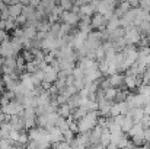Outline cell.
<instances>
[{"instance_id": "4316f807", "label": "cell", "mask_w": 150, "mask_h": 149, "mask_svg": "<svg viewBox=\"0 0 150 149\" xmlns=\"http://www.w3.org/2000/svg\"><path fill=\"white\" fill-rule=\"evenodd\" d=\"M19 3H22V4H28L29 3V0H18Z\"/></svg>"}, {"instance_id": "d6986e66", "label": "cell", "mask_w": 150, "mask_h": 149, "mask_svg": "<svg viewBox=\"0 0 150 149\" xmlns=\"http://www.w3.org/2000/svg\"><path fill=\"white\" fill-rule=\"evenodd\" d=\"M131 140H133L134 146H143V143L146 142V140H144V132H143V133H139V135L131 136Z\"/></svg>"}, {"instance_id": "ffe728a7", "label": "cell", "mask_w": 150, "mask_h": 149, "mask_svg": "<svg viewBox=\"0 0 150 149\" xmlns=\"http://www.w3.org/2000/svg\"><path fill=\"white\" fill-rule=\"evenodd\" d=\"M117 89H118V88H114V86H109V88L103 89V91H105V98L109 99V101H115V97H117Z\"/></svg>"}, {"instance_id": "e0dca14e", "label": "cell", "mask_w": 150, "mask_h": 149, "mask_svg": "<svg viewBox=\"0 0 150 149\" xmlns=\"http://www.w3.org/2000/svg\"><path fill=\"white\" fill-rule=\"evenodd\" d=\"M22 7H23L22 3H13V4H10V6H9V13H10V16H12V18H18V16L22 13Z\"/></svg>"}, {"instance_id": "5b68a950", "label": "cell", "mask_w": 150, "mask_h": 149, "mask_svg": "<svg viewBox=\"0 0 150 149\" xmlns=\"http://www.w3.org/2000/svg\"><path fill=\"white\" fill-rule=\"evenodd\" d=\"M60 22H64V24H69V25H79L80 22V15L79 12L76 10H64L63 15L60 16Z\"/></svg>"}, {"instance_id": "f1b7e54d", "label": "cell", "mask_w": 150, "mask_h": 149, "mask_svg": "<svg viewBox=\"0 0 150 149\" xmlns=\"http://www.w3.org/2000/svg\"><path fill=\"white\" fill-rule=\"evenodd\" d=\"M0 57H1V54H0Z\"/></svg>"}, {"instance_id": "4fadbf2b", "label": "cell", "mask_w": 150, "mask_h": 149, "mask_svg": "<svg viewBox=\"0 0 150 149\" xmlns=\"http://www.w3.org/2000/svg\"><path fill=\"white\" fill-rule=\"evenodd\" d=\"M37 32H38V28H37V26H34V25H31V24L23 25V38L32 40V38L37 37Z\"/></svg>"}, {"instance_id": "cb8c5ba5", "label": "cell", "mask_w": 150, "mask_h": 149, "mask_svg": "<svg viewBox=\"0 0 150 149\" xmlns=\"http://www.w3.org/2000/svg\"><path fill=\"white\" fill-rule=\"evenodd\" d=\"M127 97H128V92L117 89V97H115V101H125Z\"/></svg>"}, {"instance_id": "30bf717a", "label": "cell", "mask_w": 150, "mask_h": 149, "mask_svg": "<svg viewBox=\"0 0 150 149\" xmlns=\"http://www.w3.org/2000/svg\"><path fill=\"white\" fill-rule=\"evenodd\" d=\"M96 12V7L92 4V3H85L80 6V10H79V15H80V19L82 18H86V16H91Z\"/></svg>"}, {"instance_id": "ac0fdd59", "label": "cell", "mask_w": 150, "mask_h": 149, "mask_svg": "<svg viewBox=\"0 0 150 149\" xmlns=\"http://www.w3.org/2000/svg\"><path fill=\"white\" fill-rule=\"evenodd\" d=\"M100 143L103 145V148H108V145L111 143V132H109V129H108V127H105V129H103V132H102Z\"/></svg>"}, {"instance_id": "8992f818", "label": "cell", "mask_w": 150, "mask_h": 149, "mask_svg": "<svg viewBox=\"0 0 150 149\" xmlns=\"http://www.w3.org/2000/svg\"><path fill=\"white\" fill-rule=\"evenodd\" d=\"M106 22H108V18L105 15H102L99 12H95L91 18V24H92V28L93 29H98V31H103L106 28Z\"/></svg>"}, {"instance_id": "6da1fadb", "label": "cell", "mask_w": 150, "mask_h": 149, "mask_svg": "<svg viewBox=\"0 0 150 149\" xmlns=\"http://www.w3.org/2000/svg\"><path fill=\"white\" fill-rule=\"evenodd\" d=\"M99 111L98 110H93V111H89L88 114H85L83 117H80L77 120V129L79 132L85 133V132H91L99 121Z\"/></svg>"}, {"instance_id": "7402d4cb", "label": "cell", "mask_w": 150, "mask_h": 149, "mask_svg": "<svg viewBox=\"0 0 150 149\" xmlns=\"http://www.w3.org/2000/svg\"><path fill=\"white\" fill-rule=\"evenodd\" d=\"M40 67H38V61H35V60H32V61H26V66H25V70L26 72H29V73H34V72H37Z\"/></svg>"}, {"instance_id": "7c38bea8", "label": "cell", "mask_w": 150, "mask_h": 149, "mask_svg": "<svg viewBox=\"0 0 150 149\" xmlns=\"http://www.w3.org/2000/svg\"><path fill=\"white\" fill-rule=\"evenodd\" d=\"M130 9H131L130 1H128V0H121V1L118 3V6L115 7V12H114V13H115L117 16H120V18H121V16H122V15H125Z\"/></svg>"}, {"instance_id": "8fae6325", "label": "cell", "mask_w": 150, "mask_h": 149, "mask_svg": "<svg viewBox=\"0 0 150 149\" xmlns=\"http://www.w3.org/2000/svg\"><path fill=\"white\" fill-rule=\"evenodd\" d=\"M108 81H109V85H111V86H114V88H121V86L124 85V76H122L120 72L109 75Z\"/></svg>"}, {"instance_id": "ba28073f", "label": "cell", "mask_w": 150, "mask_h": 149, "mask_svg": "<svg viewBox=\"0 0 150 149\" xmlns=\"http://www.w3.org/2000/svg\"><path fill=\"white\" fill-rule=\"evenodd\" d=\"M0 54L1 57H10V56H16L13 46H12V41L9 38H6L4 41L0 43Z\"/></svg>"}, {"instance_id": "83f0119b", "label": "cell", "mask_w": 150, "mask_h": 149, "mask_svg": "<svg viewBox=\"0 0 150 149\" xmlns=\"http://www.w3.org/2000/svg\"><path fill=\"white\" fill-rule=\"evenodd\" d=\"M3 78V70H1V67H0V79Z\"/></svg>"}, {"instance_id": "4dcf8cb0", "label": "cell", "mask_w": 150, "mask_h": 149, "mask_svg": "<svg viewBox=\"0 0 150 149\" xmlns=\"http://www.w3.org/2000/svg\"><path fill=\"white\" fill-rule=\"evenodd\" d=\"M0 98H1V95H0Z\"/></svg>"}, {"instance_id": "d4e9b609", "label": "cell", "mask_w": 150, "mask_h": 149, "mask_svg": "<svg viewBox=\"0 0 150 149\" xmlns=\"http://www.w3.org/2000/svg\"><path fill=\"white\" fill-rule=\"evenodd\" d=\"M6 38H9V37H7V34H6V29H0V43H1V41H4Z\"/></svg>"}, {"instance_id": "277c9868", "label": "cell", "mask_w": 150, "mask_h": 149, "mask_svg": "<svg viewBox=\"0 0 150 149\" xmlns=\"http://www.w3.org/2000/svg\"><path fill=\"white\" fill-rule=\"evenodd\" d=\"M96 12L105 15L109 19L114 15V12H115V3L111 1V0H99L98 1V6H96Z\"/></svg>"}, {"instance_id": "9a60e30c", "label": "cell", "mask_w": 150, "mask_h": 149, "mask_svg": "<svg viewBox=\"0 0 150 149\" xmlns=\"http://www.w3.org/2000/svg\"><path fill=\"white\" fill-rule=\"evenodd\" d=\"M57 113H58V115L69 118V117L71 115V113H73V108H71L67 102H66V104H60L58 108H57Z\"/></svg>"}, {"instance_id": "2e32d148", "label": "cell", "mask_w": 150, "mask_h": 149, "mask_svg": "<svg viewBox=\"0 0 150 149\" xmlns=\"http://www.w3.org/2000/svg\"><path fill=\"white\" fill-rule=\"evenodd\" d=\"M134 118L131 117V115H128V114H125L124 115V120H122V124H121V127H122V130H124V133H128L130 130H131V127L134 126Z\"/></svg>"}, {"instance_id": "f546056e", "label": "cell", "mask_w": 150, "mask_h": 149, "mask_svg": "<svg viewBox=\"0 0 150 149\" xmlns=\"http://www.w3.org/2000/svg\"><path fill=\"white\" fill-rule=\"evenodd\" d=\"M0 1H3V0H0Z\"/></svg>"}, {"instance_id": "9c48e42d", "label": "cell", "mask_w": 150, "mask_h": 149, "mask_svg": "<svg viewBox=\"0 0 150 149\" xmlns=\"http://www.w3.org/2000/svg\"><path fill=\"white\" fill-rule=\"evenodd\" d=\"M18 67L16 64V56H10V57H4L3 60V66H1V70L3 73H10V72H15Z\"/></svg>"}, {"instance_id": "603a6c76", "label": "cell", "mask_w": 150, "mask_h": 149, "mask_svg": "<svg viewBox=\"0 0 150 149\" xmlns=\"http://www.w3.org/2000/svg\"><path fill=\"white\" fill-rule=\"evenodd\" d=\"M13 146V140L10 138H0V148H12Z\"/></svg>"}, {"instance_id": "7a4b0ae2", "label": "cell", "mask_w": 150, "mask_h": 149, "mask_svg": "<svg viewBox=\"0 0 150 149\" xmlns=\"http://www.w3.org/2000/svg\"><path fill=\"white\" fill-rule=\"evenodd\" d=\"M124 38L127 41V44L130 46H134V44H139L140 40H142V32L137 26H128L125 28V34H124Z\"/></svg>"}, {"instance_id": "52a82bcc", "label": "cell", "mask_w": 150, "mask_h": 149, "mask_svg": "<svg viewBox=\"0 0 150 149\" xmlns=\"http://www.w3.org/2000/svg\"><path fill=\"white\" fill-rule=\"evenodd\" d=\"M125 101L130 105V108H136V107H142L143 108L144 104H146V98L142 94H128Z\"/></svg>"}, {"instance_id": "1f68e13d", "label": "cell", "mask_w": 150, "mask_h": 149, "mask_svg": "<svg viewBox=\"0 0 150 149\" xmlns=\"http://www.w3.org/2000/svg\"><path fill=\"white\" fill-rule=\"evenodd\" d=\"M0 124H1V123H0Z\"/></svg>"}, {"instance_id": "44dd1931", "label": "cell", "mask_w": 150, "mask_h": 149, "mask_svg": "<svg viewBox=\"0 0 150 149\" xmlns=\"http://www.w3.org/2000/svg\"><path fill=\"white\" fill-rule=\"evenodd\" d=\"M144 132V126L142 123H134V126L131 127V130L128 132L130 136H134V135H139V133H143Z\"/></svg>"}, {"instance_id": "484cf974", "label": "cell", "mask_w": 150, "mask_h": 149, "mask_svg": "<svg viewBox=\"0 0 150 149\" xmlns=\"http://www.w3.org/2000/svg\"><path fill=\"white\" fill-rule=\"evenodd\" d=\"M131 7H140V0H128Z\"/></svg>"}, {"instance_id": "3957f363", "label": "cell", "mask_w": 150, "mask_h": 149, "mask_svg": "<svg viewBox=\"0 0 150 149\" xmlns=\"http://www.w3.org/2000/svg\"><path fill=\"white\" fill-rule=\"evenodd\" d=\"M140 83H143L142 76L136 75L134 72H131V70L128 69V70L125 72V75H124V85H125V88L134 89V88H137Z\"/></svg>"}, {"instance_id": "5bb4252c", "label": "cell", "mask_w": 150, "mask_h": 149, "mask_svg": "<svg viewBox=\"0 0 150 149\" xmlns=\"http://www.w3.org/2000/svg\"><path fill=\"white\" fill-rule=\"evenodd\" d=\"M118 26H121V21H120V16H117L115 13L108 19V22H106V29H108V32H111V31H114V29H117Z\"/></svg>"}]
</instances>
